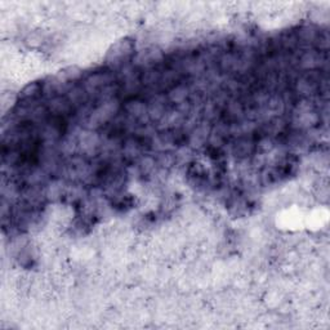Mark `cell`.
<instances>
[{
    "label": "cell",
    "mask_w": 330,
    "mask_h": 330,
    "mask_svg": "<svg viewBox=\"0 0 330 330\" xmlns=\"http://www.w3.org/2000/svg\"><path fill=\"white\" fill-rule=\"evenodd\" d=\"M133 53V43L129 39H124L116 43L109 51L106 56V62L111 66H121Z\"/></svg>",
    "instance_id": "6da1fadb"
},
{
    "label": "cell",
    "mask_w": 330,
    "mask_h": 330,
    "mask_svg": "<svg viewBox=\"0 0 330 330\" xmlns=\"http://www.w3.org/2000/svg\"><path fill=\"white\" fill-rule=\"evenodd\" d=\"M41 93H43V85L39 83H31L23 88L20 95V98L23 102H30V101L36 100Z\"/></svg>",
    "instance_id": "3957f363"
},
{
    "label": "cell",
    "mask_w": 330,
    "mask_h": 330,
    "mask_svg": "<svg viewBox=\"0 0 330 330\" xmlns=\"http://www.w3.org/2000/svg\"><path fill=\"white\" fill-rule=\"evenodd\" d=\"M235 151L239 156H247L248 154H250L253 151V144L250 141H248V139H241L236 145Z\"/></svg>",
    "instance_id": "277c9868"
},
{
    "label": "cell",
    "mask_w": 330,
    "mask_h": 330,
    "mask_svg": "<svg viewBox=\"0 0 330 330\" xmlns=\"http://www.w3.org/2000/svg\"><path fill=\"white\" fill-rule=\"evenodd\" d=\"M186 97H187V89L182 85L175 86L174 89H173L172 95H170V98H172L174 102H177V104H182V102L186 100Z\"/></svg>",
    "instance_id": "5b68a950"
},
{
    "label": "cell",
    "mask_w": 330,
    "mask_h": 330,
    "mask_svg": "<svg viewBox=\"0 0 330 330\" xmlns=\"http://www.w3.org/2000/svg\"><path fill=\"white\" fill-rule=\"evenodd\" d=\"M110 83V75L107 72H97L90 75L85 81V89H100Z\"/></svg>",
    "instance_id": "7a4b0ae2"
}]
</instances>
